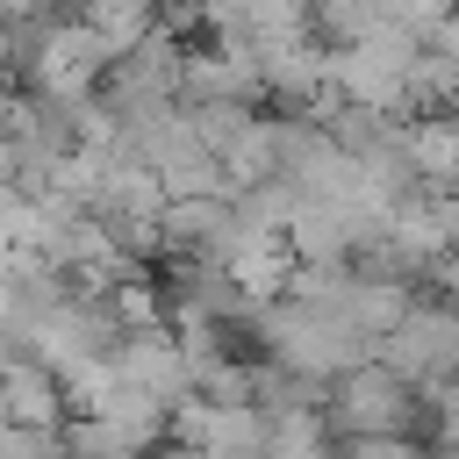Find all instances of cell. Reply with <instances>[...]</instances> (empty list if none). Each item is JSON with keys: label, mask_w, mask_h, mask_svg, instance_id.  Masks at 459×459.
<instances>
[{"label": "cell", "mask_w": 459, "mask_h": 459, "mask_svg": "<svg viewBox=\"0 0 459 459\" xmlns=\"http://www.w3.org/2000/svg\"><path fill=\"white\" fill-rule=\"evenodd\" d=\"M445 14V0H380V22L409 29V36H430V22Z\"/></svg>", "instance_id": "10"}, {"label": "cell", "mask_w": 459, "mask_h": 459, "mask_svg": "<svg viewBox=\"0 0 459 459\" xmlns=\"http://www.w3.org/2000/svg\"><path fill=\"white\" fill-rule=\"evenodd\" d=\"M0 409H7V423H22V430H57V423L72 416V409H65L57 373H43L36 359L0 366Z\"/></svg>", "instance_id": "6"}, {"label": "cell", "mask_w": 459, "mask_h": 459, "mask_svg": "<svg viewBox=\"0 0 459 459\" xmlns=\"http://www.w3.org/2000/svg\"><path fill=\"white\" fill-rule=\"evenodd\" d=\"M72 14H79L86 36L108 50V65H115L122 50H136V43L158 29V0H79Z\"/></svg>", "instance_id": "7"}, {"label": "cell", "mask_w": 459, "mask_h": 459, "mask_svg": "<svg viewBox=\"0 0 459 459\" xmlns=\"http://www.w3.org/2000/svg\"><path fill=\"white\" fill-rule=\"evenodd\" d=\"M323 423H330V437H416L423 394L409 380H394L380 359H366L323 387Z\"/></svg>", "instance_id": "1"}, {"label": "cell", "mask_w": 459, "mask_h": 459, "mask_svg": "<svg viewBox=\"0 0 459 459\" xmlns=\"http://www.w3.org/2000/svg\"><path fill=\"white\" fill-rule=\"evenodd\" d=\"M423 50H437V57L452 65V79H459V7H445V14L430 22V36H423Z\"/></svg>", "instance_id": "11"}, {"label": "cell", "mask_w": 459, "mask_h": 459, "mask_svg": "<svg viewBox=\"0 0 459 459\" xmlns=\"http://www.w3.org/2000/svg\"><path fill=\"white\" fill-rule=\"evenodd\" d=\"M265 459H337V437L323 409H280L265 416Z\"/></svg>", "instance_id": "8"}, {"label": "cell", "mask_w": 459, "mask_h": 459, "mask_svg": "<svg viewBox=\"0 0 459 459\" xmlns=\"http://www.w3.org/2000/svg\"><path fill=\"white\" fill-rule=\"evenodd\" d=\"M115 373L136 387V394H151L158 409H172V402H186L194 394V366H186V351H179V337L158 323V330H129L122 344H115Z\"/></svg>", "instance_id": "4"}, {"label": "cell", "mask_w": 459, "mask_h": 459, "mask_svg": "<svg viewBox=\"0 0 459 459\" xmlns=\"http://www.w3.org/2000/svg\"><path fill=\"white\" fill-rule=\"evenodd\" d=\"M337 459H430L416 437H337Z\"/></svg>", "instance_id": "9"}, {"label": "cell", "mask_w": 459, "mask_h": 459, "mask_svg": "<svg viewBox=\"0 0 459 459\" xmlns=\"http://www.w3.org/2000/svg\"><path fill=\"white\" fill-rule=\"evenodd\" d=\"M179 100L201 108V100H237V108H258V65H251V43H208V50H179Z\"/></svg>", "instance_id": "5"}, {"label": "cell", "mask_w": 459, "mask_h": 459, "mask_svg": "<svg viewBox=\"0 0 459 459\" xmlns=\"http://www.w3.org/2000/svg\"><path fill=\"white\" fill-rule=\"evenodd\" d=\"M172 437L201 459H265V409L258 402H172Z\"/></svg>", "instance_id": "3"}, {"label": "cell", "mask_w": 459, "mask_h": 459, "mask_svg": "<svg viewBox=\"0 0 459 459\" xmlns=\"http://www.w3.org/2000/svg\"><path fill=\"white\" fill-rule=\"evenodd\" d=\"M373 359H380L394 380H409L416 394L437 387V380H452V373H459V308H445V301H409V316L373 337Z\"/></svg>", "instance_id": "2"}]
</instances>
